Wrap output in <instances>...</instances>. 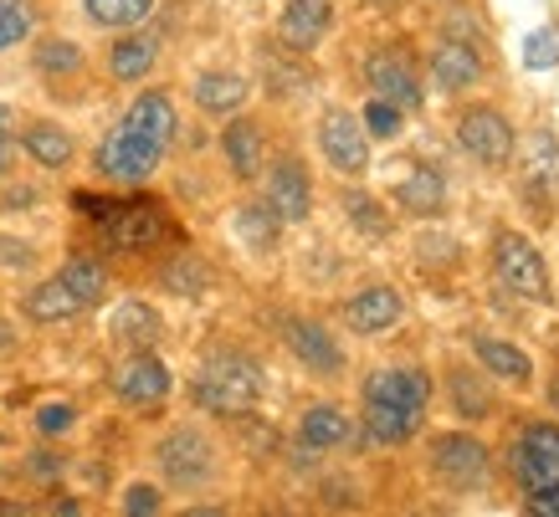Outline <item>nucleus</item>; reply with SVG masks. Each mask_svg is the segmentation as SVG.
I'll list each match as a JSON object with an SVG mask.
<instances>
[{"label":"nucleus","mask_w":559,"mask_h":517,"mask_svg":"<svg viewBox=\"0 0 559 517\" xmlns=\"http://www.w3.org/2000/svg\"><path fill=\"white\" fill-rule=\"evenodd\" d=\"M190 395L201 410L211 416H226V420H247L262 400V364H257L252 353H237V349H221L211 353L190 384Z\"/></svg>","instance_id":"f257e3e1"},{"label":"nucleus","mask_w":559,"mask_h":517,"mask_svg":"<svg viewBox=\"0 0 559 517\" xmlns=\"http://www.w3.org/2000/svg\"><path fill=\"white\" fill-rule=\"evenodd\" d=\"M492 277L503 292L528 302H555V282H549V262L544 251L528 241L524 231H498L492 236Z\"/></svg>","instance_id":"f03ea898"},{"label":"nucleus","mask_w":559,"mask_h":517,"mask_svg":"<svg viewBox=\"0 0 559 517\" xmlns=\"http://www.w3.org/2000/svg\"><path fill=\"white\" fill-rule=\"evenodd\" d=\"M426 467L452 492H477L492 477V450L473 431H437L431 446H426Z\"/></svg>","instance_id":"7ed1b4c3"},{"label":"nucleus","mask_w":559,"mask_h":517,"mask_svg":"<svg viewBox=\"0 0 559 517\" xmlns=\"http://www.w3.org/2000/svg\"><path fill=\"white\" fill-rule=\"evenodd\" d=\"M165 149H170V144H159L154 134H144L134 118H119V123L108 129V139L98 144V169H103V180H114V184H144L154 169H159Z\"/></svg>","instance_id":"20e7f679"},{"label":"nucleus","mask_w":559,"mask_h":517,"mask_svg":"<svg viewBox=\"0 0 559 517\" xmlns=\"http://www.w3.org/2000/svg\"><path fill=\"white\" fill-rule=\"evenodd\" d=\"M457 144L483 169H509L513 149H519V134H513V118L498 103H473V108L457 113Z\"/></svg>","instance_id":"39448f33"},{"label":"nucleus","mask_w":559,"mask_h":517,"mask_svg":"<svg viewBox=\"0 0 559 517\" xmlns=\"http://www.w3.org/2000/svg\"><path fill=\"white\" fill-rule=\"evenodd\" d=\"M509 477L519 492H539L559 477V425L555 420H528L524 431L509 441Z\"/></svg>","instance_id":"423d86ee"},{"label":"nucleus","mask_w":559,"mask_h":517,"mask_svg":"<svg viewBox=\"0 0 559 517\" xmlns=\"http://www.w3.org/2000/svg\"><path fill=\"white\" fill-rule=\"evenodd\" d=\"M154 461H159V471H165V482L186 486V492H195V486H205L211 477H216V446H211L195 425H175L170 435H159Z\"/></svg>","instance_id":"0eeeda50"},{"label":"nucleus","mask_w":559,"mask_h":517,"mask_svg":"<svg viewBox=\"0 0 559 517\" xmlns=\"http://www.w3.org/2000/svg\"><path fill=\"white\" fill-rule=\"evenodd\" d=\"M319 154L329 159L334 175H344V180H365V175H370V134H365L359 113H349V108H329V113L319 118Z\"/></svg>","instance_id":"6e6552de"},{"label":"nucleus","mask_w":559,"mask_h":517,"mask_svg":"<svg viewBox=\"0 0 559 517\" xmlns=\"http://www.w3.org/2000/svg\"><path fill=\"white\" fill-rule=\"evenodd\" d=\"M365 83H370L374 98H390L395 108H406V113H416L426 103L421 72H416V62L401 47H374L365 57Z\"/></svg>","instance_id":"1a4fd4ad"},{"label":"nucleus","mask_w":559,"mask_h":517,"mask_svg":"<svg viewBox=\"0 0 559 517\" xmlns=\"http://www.w3.org/2000/svg\"><path fill=\"white\" fill-rule=\"evenodd\" d=\"M426 72H431V87H437V93H447V98H462L467 87L483 83L488 62H483V47H473V41H462V36H447V32H441L437 41H431Z\"/></svg>","instance_id":"9d476101"},{"label":"nucleus","mask_w":559,"mask_h":517,"mask_svg":"<svg viewBox=\"0 0 559 517\" xmlns=\"http://www.w3.org/2000/svg\"><path fill=\"white\" fill-rule=\"evenodd\" d=\"M359 395H365V405H395V410L426 416L431 410V374L416 364H385L374 374H365Z\"/></svg>","instance_id":"9b49d317"},{"label":"nucleus","mask_w":559,"mask_h":517,"mask_svg":"<svg viewBox=\"0 0 559 517\" xmlns=\"http://www.w3.org/2000/svg\"><path fill=\"white\" fill-rule=\"evenodd\" d=\"M170 389H175V374L154 349H134L114 369V395L123 405H159Z\"/></svg>","instance_id":"f8f14e48"},{"label":"nucleus","mask_w":559,"mask_h":517,"mask_svg":"<svg viewBox=\"0 0 559 517\" xmlns=\"http://www.w3.org/2000/svg\"><path fill=\"white\" fill-rule=\"evenodd\" d=\"M283 344H288L293 359H298L308 374H323V380L344 374V349H340V338L329 334L319 317H288V323H283Z\"/></svg>","instance_id":"ddd939ff"},{"label":"nucleus","mask_w":559,"mask_h":517,"mask_svg":"<svg viewBox=\"0 0 559 517\" xmlns=\"http://www.w3.org/2000/svg\"><path fill=\"white\" fill-rule=\"evenodd\" d=\"M401 317H406V298H401V287H390V282L359 287L355 298L344 302V323H349V334H359V338L390 334Z\"/></svg>","instance_id":"4468645a"},{"label":"nucleus","mask_w":559,"mask_h":517,"mask_svg":"<svg viewBox=\"0 0 559 517\" xmlns=\"http://www.w3.org/2000/svg\"><path fill=\"white\" fill-rule=\"evenodd\" d=\"M103 226H108V241L119 251H150L159 247L165 236H170V220H165V211L150 201H134V205H114L108 216H103Z\"/></svg>","instance_id":"2eb2a0df"},{"label":"nucleus","mask_w":559,"mask_h":517,"mask_svg":"<svg viewBox=\"0 0 559 517\" xmlns=\"http://www.w3.org/2000/svg\"><path fill=\"white\" fill-rule=\"evenodd\" d=\"M262 201L277 211L283 226H304L313 216V180H308V169L298 159H277L267 169V195Z\"/></svg>","instance_id":"dca6fc26"},{"label":"nucleus","mask_w":559,"mask_h":517,"mask_svg":"<svg viewBox=\"0 0 559 517\" xmlns=\"http://www.w3.org/2000/svg\"><path fill=\"white\" fill-rule=\"evenodd\" d=\"M519 165H524V184L534 201H555L559 195V134L555 129H528V139L519 144Z\"/></svg>","instance_id":"f3484780"},{"label":"nucleus","mask_w":559,"mask_h":517,"mask_svg":"<svg viewBox=\"0 0 559 517\" xmlns=\"http://www.w3.org/2000/svg\"><path fill=\"white\" fill-rule=\"evenodd\" d=\"M334 26V0H288L277 16V41L288 51H313Z\"/></svg>","instance_id":"a211bd4d"},{"label":"nucleus","mask_w":559,"mask_h":517,"mask_svg":"<svg viewBox=\"0 0 559 517\" xmlns=\"http://www.w3.org/2000/svg\"><path fill=\"white\" fill-rule=\"evenodd\" d=\"M467 349H473L477 369H483V374H492V380L513 384V389H528V384H534V359H528L519 344H509V338L467 334Z\"/></svg>","instance_id":"6ab92c4d"},{"label":"nucleus","mask_w":559,"mask_h":517,"mask_svg":"<svg viewBox=\"0 0 559 517\" xmlns=\"http://www.w3.org/2000/svg\"><path fill=\"white\" fill-rule=\"evenodd\" d=\"M447 395H452V416L467 420V425H483V420L498 416V389H492V374L467 364L447 369Z\"/></svg>","instance_id":"aec40b11"},{"label":"nucleus","mask_w":559,"mask_h":517,"mask_svg":"<svg viewBox=\"0 0 559 517\" xmlns=\"http://www.w3.org/2000/svg\"><path fill=\"white\" fill-rule=\"evenodd\" d=\"M221 154H226V169H231L237 180H257L262 165H267V144H262L257 118H241V113L226 118V129H221Z\"/></svg>","instance_id":"412c9836"},{"label":"nucleus","mask_w":559,"mask_h":517,"mask_svg":"<svg viewBox=\"0 0 559 517\" xmlns=\"http://www.w3.org/2000/svg\"><path fill=\"white\" fill-rule=\"evenodd\" d=\"M190 98H195V108L211 118H231L247 108V98H252V83L241 77V72H201L195 77V87H190Z\"/></svg>","instance_id":"4be33fe9"},{"label":"nucleus","mask_w":559,"mask_h":517,"mask_svg":"<svg viewBox=\"0 0 559 517\" xmlns=\"http://www.w3.org/2000/svg\"><path fill=\"white\" fill-rule=\"evenodd\" d=\"M154 62H159V36L139 32V26H129V32L108 47V72H114L119 83H144L154 72Z\"/></svg>","instance_id":"5701e85b"},{"label":"nucleus","mask_w":559,"mask_h":517,"mask_svg":"<svg viewBox=\"0 0 559 517\" xmlns=\"http://www.w3.org/2000/svg\"><path fill=\"white\" fill-rule=\"evenodd\" d=\"M395 205L406 211V216H416V220H426V216H437L441 205H447V175H441L437 165H411V175L395 190Z\"/></svg>","instance_id":"b1692460"},{"label":"nucleus","mask_w":559,"mask_h":517,"mask_svg":"<svg viewBox=\"0 0 559 517\" xmlns=\"http://www.w3.org/2000/svg\"><path fill=\"white\" fill-rule=\"evenodd\" d=\"M298 441H304V450H340L355 441V420L340 405H308L298 420Z\"/></svg>","instance_id":"393cba45"},{"label":"nucleus","mask_w":559,"mask_h":517,"mask_svg":"<svg viewBox=\"0 0 559 517\" xmlns=\"http://www.w3.org/2000/svg\"><path fill=\"white\" fill-rule=\"evenodd\" d=\"M21 149L32 154L41 169H68L72 154H78V144H72V134L62 129V123L36 118V123H26V129H21Z\"/></svg>","instance_id":"a878e982"},{"label":"nucleus","mask_w":559,"mask_h":517,"mask_svg":"<svg viewBox=\"0 0 559 517\" xmlns=\"http://www.w3.org/2000/svg\"><path fill=\"white\" fill-rule=\"evenodd\" d=\"M114 338H119L123 349L134 353V349H154L159 338H165V317L154 313L150 302H119V313H114Z\"/></svg>","instance_id":"bb28decb"},{"label":"nucleus","mask_w":559,"mask_h":517,"mask_svg":"<svg viewBox=\"0 0 559 517\" xmlns=\"http://www.w3.org/2000/svg\"><path fill=\"white\" fill-rule=\"evenodd\" d=\"M144 134H154L159 144H175V129H180V113H175V98L170 93H159V87H144L134 103H129V113Z\"/></svg>","instance_id":"cd10ccee"},{"label":"nucleus","mask_w":559,"mask_h":517,"mask_svg":"<svg viewBox=\"0 0 559 517\" xmlns=\"http://www.w3.org/2000/svg\"><path fill=\"white\" fill-rule=\"evenodd\" d=\"M21 313L32 317V323H68V317L83 313V302L62 287V277H47V282H36L32 292L21 298Z\"/></svg>","instance_id":"c85d7f7f"},{"label":"nucleus","mask_w":559,"mask_h":517,"mask_svg":"<svg viewBox=\"0 0 559 517\" xmlns=\"http://www.w3.org/2000/svg\"><path fill=\"white\" fill-rule=\"evenodd\" d=\"M159 282H165V292H175V298H201V292H211L216 272H211V262L195 256V251H175L170 262H165V272H159Z\"/></svg>","instance_id":"c756f323"},{"label":"nucleus","mask_w":559,"mask_h":517,"mask_svg":"<svg viewBox=\"0 0 559 517\" xmlns=\"http://www.w3.org/2000/svg\"><path fill=\"white\" fill-rule=\"evenodd\" d=\"M421 420L416 410H395V405H365V435H370L374 446H406L411 435L421 431Z\"/></svg>","instance_id":"7c9ffc66"},{"label":"nucleus","mask_w":559,"mask_h":517,"mask_svg":"<svg viewBox=\"0 0 559 517\" xmlns=\"http://www.w3.org/2000/svg\"><path fill=\"white\" fill-rule=\"evenodd\" d=\"M237 236H241V247H252V251H277V241H283V220H277V211H272L267 201H247L237 205Z\"/></svg>","instance_id":"2f4dec72"},{"label":"nucleus","mask_w":559,"mask_h":517,"mask_svg":"<svg viewBox=\"0 0 559 517\" xmlns=\"http://www.w3.org/2000/svg\"><path fill=\"white\" fill-rule=\"evenodd\" d=\"M57 277H62V287H68V292L83 302V308H98L103 292H108V267H103L98 256H72V262L57 272Z\"/></svg>","instance_id":"473e14b6"},{"label":"nucleus","mask_w":559,"mask_h":517,"mask_svg":"<svg viewBox=\"0 0 559 517\" xmlns=\"http://www.w3.org/2000/svg\"><path fill=\"white\" fill-rule=\"evenodd\" d=\"M83 11L103 32H129L154 16V0H83Z\"/></svg>","instance_id":"72a5a7b5"},{"label":"nucleus","mask_w":559,"mask_h":517,"mask_svg":"<svg viewBox=\"0 0 559 517\" xmlns=\"http://www.w3.org/2000/svg\"><path fill=\"white\" fill-rule=\"evenodd\" d=\"M359 123H365V134L370 139H401V129H406V108H395L390 98H374L370 93V103H365V113H359Z\"/></svg>","instance_id":"f704fd0d"},{"label":"nucleus","mask_w":559,"mask_h":517,"mask_svg":"<svg viewBox=\"0 0 559 517\" xmlns=\"http://www.w3.org/2000/svg\"><path fill=\"white\" fill-rule=\"evenodd\" d=\"M83 68V47L68 41V36H51L36 47V72H47V77H62V72H78Z\"/></svg>","instance_id":"c9c22d12"},{"label":"nucleus","mask_w":559,"mask_h":517,"mask_svg":"<svg viewBox=\"0 0 559 517\" xmlns=\"http://www.w3.org/2000/svg\"><path fill=\"white\" fill-rule=\"evenodd\" d=\"M524 68L528 72L559 68V26H555V21H549V26H539V32L524 41Z\"/></svg>","instance_id":"e433bc0d"},{"label":"nucleus","mask_w":559,"mask_h":517,"mask_svg":"<svg viewBox=\"0 0 559 517\" xmlns=\"http://www.w3.org/2000/svg\"><path fill=\"white\" fill-rule=\"evenodd\" d=\"M26 36H32V11L21 0H0V51L21 47Z\"/></svg>","instance_id":"4c0bfd02"},{"label":"nucleus","mask_w":559,"mask_h":517,"mask_svg":"<svg viewBox=\"0 0 559 517\" xmlns=\"http://www.w3.org/2000/svg\"><path fill=\"white\" fill-rule=\"evenodd\" d=\"M344 211H349V220H355L365 236H385L390 231V216L380 211V201H370V195H344Z\"/></svg>","instance_id":"58836bf2"},{"label":"nucleus","mask_w":559,"mask_h":517,"mask_svg":"<svg viewBox=\"0 0 559 517\" xmlns=\"http://www.w3.org/2000/svg\"><path fill=\"white\" fill-rule=\"evenodd\" d=\"M72 425H78V410H72L68 400H51L36 410V431L41 435H62V431H72Z\"/></svg>","instance_id":"ea45409f"},{"label":"nucleus","mask_w":559,"mask_h":517,"mask_svg":"<svg viewBox=\"0 0 559 517\" xmlns=\"http://www.w3.org/2000/svg\"><path fill=\"white\" fill-rule=\"evenodd\" d=\"M129 517H150V513H159L165 507V497H159V486H150V482H134L129 492H123V502H119Z\"/></svg>","instance_id":"a19ab883"},{"label":"nucleus","mask_w":559,"mask_h":517,"mask_svg":"<svg viewBox=\"0 0 559 517\" xmlns=\"http://www.w3.org/2000/svg\"><path fill=\"white\" fill-rule=\"evenodd\" d=\"M36 262V251L26 247V241H16V236H0V267H32Z\"/></svg>","instance_id":"79ce46f5"},{"label":"nucleus","mask_w":559,"mask_h":517,"mask_svg":"<svg viewBox=\"0 0 559 517\" xmlns=\"http://www.w3.org/2000/svg\"><path fill=\"white\" fill-rule=\"evenodd\" d=\"M524 507H528L534 517H559V477H555L549 486H539V492H528Z\"/></svg>","instance_id":"37998d69"},{"label":"nucleus","mask_w":559,"mask_h":517,"mask_svg":"<svg viewBox=\"0 0 559 517\" xmlns=\"http://www.w3.org/2000/svg\"><path fill=\"white\" fill-rule=\"evenodd\" d=\"M32 471H36V477H57V471H62V456H51V450H36V456H32Z\"/></svg>","instance_id":"c03bdc74"},{"label":"nucleus","mask_w":559,"mask_h":517,"mask_svg":"<svg viewBox=\"0 0 559 517\" xmlns=\"http://www.w3.org/2000/svg\"><path fill=\"white\" fill-rule=\"evenodd\" d=\"M16 169V139H0V175Z\"/></svg>","instance_id":"a18cd8bd"},{"label":"nucleus","mask_w":559,"mask_h":517,"mask_svg":"<svg viewBox=\"0 0 559 517\" xmlns=\"http://www.w3.org/2000/svg\"><path fill=\"white\" fill-rule=\"evenodd\" d=\"M0 139H16V113L0 103Z\"/></svg>","instance_id":"49530a36"},{"label":"nucleus","mask_w":559,"mask_h":517,"mask_svg":"<svg viewBox=\"0 0 559 517\" xmlns=\"http://www.w3.org/2000/svg\"><path fill=\"white\" fill-rule=\"evenodd\" d=\"M544 400H549V410H555V416H559V374H555V380H549V389H544Z\"/></svg>","instance_id":"de8ad7c7"},{"label":"nucleus","mask_w":559,"mask_h":517,"mask_svg":"<svg viewBox=\"0 0 559 517\" xmlns=\"http://www.w3.org/2000/svg\"><path fill=\"white\" fill-rule=\"evenodd\" d=\"M11 344H16V338H11V328H0V349H11Z\"/></svg>","instance_id":"09e8293b"},{"label":"nucleus","mask_w":559,"mask_h":517,"mask_svg":"<svg viewBox=\"0 0 559 517\" xmlns=\"http://www.w3.org/2000/svg\"><path fill=\"white\" fill-rule=\"evenodd\" d=\"M370 5H395V0H370Z\"/></svg>","instance_id":"8fccbe9b"}]
</instances>
